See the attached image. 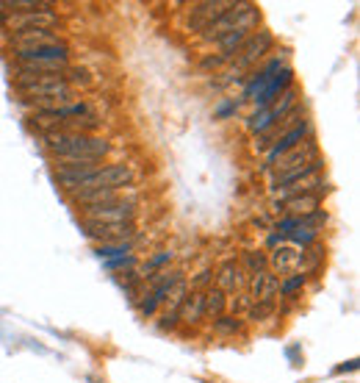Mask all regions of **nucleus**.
<instances>
[{
	"instance_id": "obj_1",
	"label": "nucleus",
	"mask_w": 360,
	"mask_h": 383,
	"mask_svg": "<svg viewBox=\"0 0 360 383\" xmlns=\"http://www.w3.org/2000/svg\"><path fill=\"white\" fill-rule=\"evenodd\" d=\"M56 178L70 195H83L97 189H122L134 181V169L128 164H111V167L80 169V172H56Z\"/></svg>"
},
{
	"instance_id": "obj_2",
	"label": "nucleus",
	"mask_w": 360,
	"mask_h": 383,
	"mask_svg": "<svg viewBox=\"0 0 360 383\" xmlns=\"http://www.w3.org/2000/svg\"><path fill=\"white\" fill-rule=\"evenodd\" d=\"M272 45H275V36H272L269 31H252L250 39H247V42L238 48V53L233 56L230 67L222 73V81H219V83H230V81L241 78L244 73H252L255 64L269 53Z\"/></svg>"
},
{
	"instance_id": "obj_3",
	"label": "nucleus",
	"mask_w": 360,
	"mask_h": 383,
	"mask_svg": "<svg viewBox=\"0 0 360 383\" xmlns=\"http://www.w3.org/2000/svg\"><path fill=\"white\" fill-rule=\"evenodd\" d=\"M17 95L25 103H42L45 109H53L59 103H70L75 97V86H70L64 78H42L17 83Z\"/></svg>"
},
{
	"instance_id": "obj_4",
	"label": "nucleus",
	"mask_w": 360,
	"mask_h": 383,
	"mask_svg": "<svg viewBox=\"0 0 360 383\" xmlns=\"http://www.w3.org/2000/svg\"><path fill=\"white\" fill-rule=\"evenodd\" d=\"M261 22V11H258V6L255 3H233L219 20H214L206 31H203V39L206 42H216V39H222L224 34H230V31H238V28H247V31H255V25Z\"/></svg>"
},
{
	"instance_id": "obj_5",
	"label": "nucleus",
	"mask_w": 360,
	"mask_h": 383,
	"mask_svg": "<svg viewBox=\"0 0 360 383\" xmlns=\"http://www.w3.org/2000/svg\"><path fill=\"white\" fill-rule=\"evenodd\" d=\"M0 22L8 36H17L25 31H53L59 25V14L48 6V8H36V11H22V14H6V17H0Z\"/></svg>"
},
{
	"instance_id": "obj_6",
	"label": "nucleus",
	"mask_w": 360,
	"mask_h": 383,
	"mask_svg": "<svg viewBox=\"0 0 360 383\" xmlns=\"http://www.w3.org/2000/svg\"><path fill=\"white\" fill-rule=\"evenodd\" d=\"M299 103V89L296 86H288L286 92L272 103V106H266V109H261L258 114H252L250 120H247V128H250V134H264L266 128H272L275 123H280L283 117H286L288 111L294 109Z\"/></svg>"
},
{
	"instance_id": "obj_7",
	"label": "nucleus",
	"mask_w": 360,
	"mask_h": 383,
	"mask_svg": "<svg viewBox=\"0 0 360 383\" xmlns=\"http://www.w3.org/2000/svg\"><path fill=\"white\" fill-rule=\"evenodd\" d=\"M83 223H103V225H120L136 220V206L128 200H117L108 206H83L80 209Z\"/></svg>"
},
{
	"instance_id": "obj_8",
	"label": "nucleus",
	"mask_w": 360,
	"mask_h": 383,
	"mask_svg": "<svg viewBox=\"0 0 360 383\" xmlns=\"http://www.w3.org/2000/svg\"><path fill=\"white\" fill-rule=\"evenodd\" d=\"M316 158H322L319 153V142H316V137L313 139H305L302 145H296V148H291L288 153H283L272 167H269V172H272V181L275 178H280V175H286L291 169H299V167H305V164H310V161H316Z\"/></svg>"
},
{
	"instance_id": "obj_9",
	"label": "nucleus",
	"mask_w": 360,
	"mask_h": 383,
	"mask_svg": "<svg viewBox=\"0 0 360 383\" xmlns=\"http://www.w3.org/2000/svg\"><path fill=\"white\" fill-rule=\"evenodd\" d=\"M299 261H302V247L291 244V242H280L272 247V253L266 256V270L275 278H288L294 272H299Z\"/></svg>"
},
{
	"instance_id": "obj_10",
	"label": "nucleus",
	"mask_w": 360,
	"mask_h": 383,
	"mask_svg": "<svg viewBox=\"0 0 360 383\" xmlns=\"http://www.w3.org/2000/svg\"><path fill=\"white\" fill-rule=\"evenodd\" d=\"M89 114H94L92 106H86V103H72V106L39 109L31 120H34L36 128H42V134H48V131H53V128H56L59 123H64V120H72V117H89Z\"/></svg>"
},
{
	"instance_id": "obj_11",
	"label": "nucleus",
	"mask_w": 360,
	"mask_h": 383,
	"mask_svg": "<svg viewBox=\"0 0 360 383\" xmlns=\"http://www.w3.org/2000/svg\"><path fill=\"white\" fill-rule=\"evenodd\" d=\"M233 3L236 0H203V3H192L189 6V31L192 34H203Z\"/></svg>"
},
{
	"instance_id": "obj_12",
	"label": "nucleus",
	"mask_w": 360,
	"mask_h": 383,
	"mask_svg": "<svg viewBox=\"0 0 360 383\" xmlns=\"http://www.w3.org/2000/svg\"><path fill=\"white\" fill-rule=\"evenodd\" d=\"M11 56L22 64H67L70 50L67 45H45V48H25V50H11Z\"/></svg>"
},
{
	"instance_id": "obj_13",
	"label": "nucleus",
	"mask_w": 360,
	"mask_h": 383,
	"mask_svg": "<svg viewBox=\"0 0 360 383\" xmlns=\"http://www.w3.org/2000/svg\"><path fill=\"white\" fill-rule=\"evenodd\" d=\"M327 189H330L327 178L322 172H313V175L286 183L280 189H272V200H288V197H299V195H327Z\"/></svg>"
},
{
	"instance_id": "obj_14",
	"label": "nucleus",
	"mask_w": 360,
	"mask_h": 383,
	"mask_svg": "<svg viewBox=\"0 0 360 383\" xmlns=\"http://www.w3.org/2000/svg\"><path fill=\"white\" fill-rule=\"evenodd\" d=\"M322 197L324 195H299V197H288V200H272V214H283V217H308L322 211Z\"/></svg>"
},
{
	"instance_id": "obj_15",
	"label": "nucleus",
	"mask_w": 360,
	"mask_h": 383,
	"mask_svg": "<svg viewBox=\"0 0 360 383\" xmlns=\"http://www.w3.org/2000/svg\"><path fill=\"white\" fill-rule=\"evenodd\" d=\"M305 139H313V123L310 120H305V123H299L296 128H291L288 134H283L272 148H269V153H266V164H264V169H269L278 158L283 153H288L291 148H296V145H302Z\"/></svg>"
},
{
	"instance_id": "obj_16",
	"label": "nucleus",
	"mask_w": 360,
	"mask_h": 383,
	"mask_svg": "<svg viewBox=\"0 0 360 383\" xmlns=\"http://www.w3.org/2000/svg\"><path fill=\"white\" fill-rule=\"evenodd\" d=\"M83 230L89 239H97L103 244H120V242H134L136 228L134 223H120V225H103V223H83Z\"/></svg>"
},
{
	"instance_id": "obj_17",
	"label": "nucleus",
	"mask_w": 360,
	"mask_h": 383,
	"mask_svg": "<svg viewBox=\"0 0 360 383\" xmlns=\"http://www.w3.org/2000/svg\"><path fill=\"white\" fill-rule=\"evenodd\" d=\"M278 289H280V278H275L269 270L247 278V295L252 303H275Z\"/></svg>"
},
{
	"instance_id": "obj_18",
	"label": "nucleus",
	"mask_w": 360,
	"mask_h": 383,
	"mask_svg": "<svg viewBox=\"0 0 360 383\" xmlns=\"http://www.w3.org/2000/svg\"><path fill=\"white\" fill-rule=\"evenodd\" d=\"M216 289L224 295H236V292H247V272L241 270L238 261H224L216 272Z\"/></svg>"
},
{
	"instance_id": "obj_19",
	"label": "nucleus",
	"mask_w": 360,
	"mask_h": 383,
	"mask_svg": "<svg viewBox=\"0 0 360 383\" xmlns=\"http://www.w3.org/2000/svg\"><path fill=\"white\" fill-rule=\"evenodd\" d=\"M291 81H294V73L288 70V67H283V73H278V76L272 78L261 92H258V97H252L255 100V106H258V111L261 109H266V106H272L283 92H286L288 86H291Z\"/></svg>"
},
{
	"instance_id": "obj_20",
	"label": "nucleus",
	"mask_w": 360,
	"mask_h": 383,
	"mask_svg": "<svg viewBox=\"0 0 360 383\" xmlns=\"http://www.w3.org/2000/svg\"><path fill=\"white\" fill-rule=\"evenodd\" d=\"M45 45H62L59 34H53V31H25V34L8 36V50H25V48H45Z\"/></svg>"
},
{
	"instance_id": "obj_21",
	"label": "nucleus",
	"mask_w": 360,
	"mask_h": 383,
	"mask_svg": "<svg viewBox=\"0 0 360 383\" xmlns=\"http://www.w3.org/2000/svg\"><path fill=\"white\" fill-rule=\"evenodd\" d=\"M250 34H252V31H247V28H238V31L224 34L222 39H216V50H219L216 56H219L224 64H227V62H233V56H236V53H238V48L250 39Z\"/></svg>"
},
{
	"instance_id": "obj_22",
	"label": "nucleus",
	"mask_w": 360,
	"mask_h": 383,
	"mask_svg": "<svg viewBox=\"0 0 360 383\" xmlns=\"http://www.w3.org/2000/svg\"><path fill=\"white\" fill-rule=\"evenodd\" d=\"M203 292H206V289H197V292L186 295L183 306L178 311V322H183V325H197V322L203 319Z\"/></svg>"
},
{
	"instance_id": "obj_23",
	"label": "nucleus",
	"mask_w": 360,
	"mask_h": 383,
	"mask_svg": "<svg viewBox=\"0 0 360 383\" xmlns=\"http://www.w3.org/2000/svg\"><path fill=\"white\" fill-rule=\"evenodd\" d=\"M224 306H227V295L219 292L216 286H208L203 292V319H208V322L219 319L224 314Z\"/></svg>"
},
{
	"instance_id": "obj_24",
	"label": "nucleus",
	"mask_w": 360,
	"mask_h": 383,
	"mask_svg": "<svg viewBox=\"0 0 360 383\" xmlns=\"http://www.w3.org/2000/svg\"><path fill=\"white\" fill-rule=\"evenodd\" d=\"M322 261H324V250H322V244H310V247H302V261H299V272L308 278V275H313L319 267H322Z\"/></svg>"
},
{
	"instance_id": "obj_25",
	"label": "nucleus",
	"mask_w": 360,
	"mask_h": 383,
	"mask_svg": "<svg viewBox=\"0 0 360 383\" xmlns=\"http://www.w3.org/2000/svg\"><path fill=\"white\" fill-rule=\"evenodd\" d=\"M241 270L247 272V278L264 272V270H266V256L258 253V250H247V253H244V261H241Z\"/></svg>"
},
{
	"instance_id": "obj_26",
	"label": "nucleus",
	"mask_w": 360,
	"mask_h": 383,
	"mask_svg": "<svg viewBox=\"0 0 360 383\" xmlns=\"http://www.w3.org/2000/svg\"><path fill=\"white\" fill-rule=\"evenodd\" d=\"M211 325H214L216 336H236V333L241 330V319H238V316H230V314H222Z\"/></svg>"
},
{
	"instance_id": "obj_27",
	"label": "nucleus",
	"mask_w": 360,
	"mask_h": 383,
	"mask_svg": "<svg viewBox=\"0 0 360 383\" xmlns=\"http://www.w3.org/2000/svg\"><path fill=\"white\" fill-rule=\"evenodd\" d=\"M250 306H252L250 295H247V292H236V295H230V298H227V306H224V311H230V316H238V314H247Z\"/></svg>"
},
{
	"instance_id": "obj_28",
	"label": "nucleus",
	"mask_w": 360,
	"mask_h": 383,
	"mask_svg": "<svg viewBox=\"0 0 360 383\" xmlns=\"http://www.w3.org/2000/svg\"><path fill=\"white\" fill-rule=\"evenodd\" d=\"M305 281H308V278H305L302 272H294V275H288V278H283V281H280V289H278V295H280V298H294V292H296V289H302V286H305Z\"/></svg>"
},
{
	"instance_id": "obj_29",
	"label": "nucleus",
	"mask_w": 360,
	"mask_h": 383,
	"mask_svg": "<svg viewBox=\"0 0 360 383\" xmlns=\"http://www.w3.org/2000/svg\"><path fill=\"white\" fill-rule=\"evenodd\" d=\"M131 250H134V242H120V244H106V247H100L97 256H100V258H120L122 253L131 256Z\"/></svg>"
},
{
	"instance_id": "obj_30",
	"label": "nucleus",
	"mask_w": 360,
	"mask_h": 383,
	"mask_svg": "<svg viewBox=\"0 0 360 383\" xmlns=\"http://www.w3.org/2000/svg\"><path fill=\"white\" fill-rule=\"evenodd\" d=\"M275 303H252L250 311L244 314L247 316V322H261V319H266V316H272L275 314Z\"/></svg>"
},
{
	"instance_id": "obj_31",
	"label": "nucleus",
	"mask_w": 360,
	"mask_h": 383,
	"mask_svg": "<svg viewBox=\"0 0 360 383\" xmlns=\"http://www.w3.org/2000/svg\"><path fill=\"white\" fill-rule=\"evenodd\" d=\"M211 278H214V270H203V272H200V275H197V278L192 281V289L197 292L200 286H206V284H211Z\"/></svg>"
}]
</instances>
